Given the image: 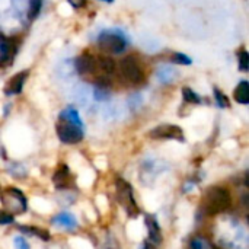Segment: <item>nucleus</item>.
I'll return each instance as SVG.
<instances>
[{"instance_id":"393cba45","label":"nucleus","mask_w":249,"mask_h":249,"mask_svg":"<svg viewBox=\"0 0 249 249\" xmlns=\"http://www.w3.org/2000/svg\"><path fill=\"white\" fill-rule=\"evenodd\" d=\"M207 242L203 238H194L190 244V249H207Z\"/></svg>"},{"instance_id":"cd10ccee","label":"nucleus","mask_w":249,"mask_h":249,"mask_svg":"<svg viewBox=\"0 0 249 249\" xmlns=\"http://www.w3.org/2000/svg\"><path fill=\"white\" fill-rule=\"evenodd\" d=\"M69 3H70L74 9H80V7L85 6L86 0H69Z\"/></svg>"},{"instance_id":"dca6fc26","label":"nucleus","mask_w":249,"mask_h":249,"mask_svg":"<svg viewBox=\"0 0 249 249\" xmlns=\"http://www.w3.org/2000/svg\"><path fill=\"white\" fill-rule=\"evenodd\" d=\"M18 229L23 233H28V235H34V236H38L41 238L42 241H50V233L47 231H42V229H38L35 226H23V225H18Z\"/></svg>"},{"instance_id":"412c9836","label":"nucleus","mask_w":249,"mask_h":249,"mask_svg":"<svg viewBox=\"0 0 249 249\" xmlns=\"http://www.w3.org/2000/svg\"><path fill=\"white\" fill-rule=\"evenodd\" d=\"M182 96H184V101L185 102H190V104H200L201 102V98L190 88H184L182 89Z\"/></svg>"},{"instance_id":"f3484780","label":"nucleus","mask_w":249,"mask_h":249,"mask_svg":"<svg viewBox=\"0 0 249 249\" xmlns=\"http://www.w3.org/2000/svg\"><path fill=\"white\" fill-rule=\"evenodd\" d=\"M105 80L107 79H101V82H98L95 86V99L98 101H107L109 98V88H108V82Z\"/></svg>"},{"instance_id":"6e6552de","label":"nucleus","mask_w":249,"mask_h":249,"mask_svg":"<svg viewBox=\"0 0 249 249\" xmlns=\"http://www.w3.org/2000/svg\"><path fill=\"white\" fill-rule=\"evenodd\" d=\"M76 71L79 74H90L96 70V58L89 54L79 55L74 61Z\"/></svg>"},{"instance_id":"f257e3e1","label":"nucleus","mask_w":249,"mask_h":249,"mask_svg":"<svg viewBox=\"0 0 249 249\" xmlns=\"http://www.w3.org/2000/svg\"><path fill=\"white\" fill-rule=\"evenodd\" d=\"M231 194L223 187H212L207 190L203 200V210L209 216H214L217 213L225 212L231 206Z\"/></svg>"},{"instance_id":"7ed1b4c3","label":"nucleus","mask_w":249,"mask_h":249,"mask_svg":"<svg viewBox=\"0 0 249 249\" xmlns=\"http://www.w3.org/2000/svg\"><path fill=\"white\" fill-rule=\"evenodd\" d=\"M98 44L104 51L109 54H121L127 47V39L123 34L104 31L98 36Z\"/></svg>"},{"instance_id":"b1692460","label":"nucleus","mask_w":249,"mask_h":249,"mask_svg":"<svg viewBox=\"0 0 249 249\" xmlns=\"http://www.w3.org/2000/svg\"><path fill=\"white\" fill-rule=\"evenodd\" d=\"M214 98H216V102H217V105L220 107V108H228L231 104H229V99H228V96L226 95H223L217 88L214 89Z\"/></svg>"},{"instance_id":"f8f14e48","label":"nucleus","mask_w":249,"mask_h":249,"mask_svg":"<svg viewBox=\"0 0 249 249\" xmlns=\"http://www.w3.org/2000/svg\"><path fill=\"white\" fill-rule=\"evenodd\" d=\"M60 121H66V123L74 124L77 127H83V123H82V118H80L79 112L71 107H69V108H66V109H63L60 112Z\"/></svg>"},{"instance_id":"a211bd4d","label":"nucleus","mask_w":249,"mask_h":249,"mask_svg":"<svg viewBox=\"0 0 249 249\" xmlns=\"http://www.w3.org/2000/svg\"><path fill=\"white\" fill-rule=\"evenodd\" d=\"M96 69H101L104 73L111 74L115 70V63L109 57H98L96 58Z\"/></svg>"},{"instance_id":"c756f323","label":"nucleus","mask_w":249,"mask_h":249,"mask_svg":"<svg viewBox=\"0 0 249 249\" xmlns=\"http://www.w3.org/2000/svg\"><path fill=\"white\" fill-rule=\"evenodd\" d=\"M102 1H105V3H112L114 0H102Z\"/></svg>"},{"instance_id":"bb28decb","label":"nucleus","mask_w":249,"mask_h":249,"mask_svg":"<svg viewBox=\"0 0 249 249\" xmlns=\"http://www.w3.org/2000/svg\"><path fill=\"white\" fill-rule=\"evenodd\" d=\"M13 223V216L4 210H0V225H10Z\"/></svg>"},{"instance_id":"2eb2a0df","label":"nucleus","mask_w":249,"mask_h":249,"mask_svg":"<svg viewBox=\"0 0 249 249\" xmlns=\"http://www.w3.org/2000/svg\"><path fill=\"white\" fill-rule=\"evenodd\" d=\"M53 223L57 225V226L66 228V229H74V228L77 226L76 219H74L70 213H60V214H57V216L53 219Z\"/></svg>"},{"instance_id":"6ab92c4d","label":"nucleus","mask_w":249,"mask_h":249,"mask_svg":"<svg viewBox=\"0 0 249 249\" xmlns=\"http://www.w3.org/2000/svg\"><path fill=\"white\" fill-rule=\"evenodd\" d=\"M156 74H158V77H159V80L162 83H171V82H174V79L177 76V71L174 69H171V67H160Z\"/></svg>"},{"instance_id":"39448f33","label":"nucleus","mask_w":249,"mask_h":249,"mask_svg":"<svg viewBox=\"0 0 249 249\" xmlns=\"http://www.w3.org/2000/svg\"><path fill=\"white\" fill-rule=\"evenodd\" d=\"M120 73L131 85H140L143 82V79H144L143 70H142L140 64L133 57H125V58L121 60V63H120Z\"/></svg>"},{"instance_id":"1a4fd4ad","label":"nucleus","mask_w":249,"mask_h":249,"mask_svg":"<svg viewBox=\"0 0 249 249\" xmlns=\"http://www.w3.org/2000/svg\"><path fill=\"white\" fill-rule=\"evenodd\" d=\"M26 79H28V71L26 70L19 71L15 76H12L10 80L6 85V89H4L6 95H18V93H20Z\"/></svg>"},{"instance_id":"9b49d317","label":"nucleus","mask_w":249,"mask_h":249,"mask_svg":"<svg viewBox=\"0 0 249 249\" xmlns=\"http://www.w3.org/2000/svg\"><path fill=\"white\" fill-rule=\"evenodd\" d=\"M13 53H15L13 42L7 38L0 36V66H4L6 63H9Z\"/></svg>"},{"instance_id":"20e7f679","label":"nucleus","mask_w":249,"mask_h":249,"mask_svg":"<svg viewBox=\"0 0 249 249\" xmlns=\"http://www.w3.org/2000/svg\"><path fill=\"white\" fill-rule=\"evenodd\" d=\"M117 194H118L120 204L127 212V214L128 216H136L139 213V209H137V204H136V200H134L133 187L123 178L117 179Z\"/></svg>"},{"instance_id":"c85d7f7f","label":"nucleus","mask_w":249,"mask_h":249,"mask_svg":"<svg viewBox=\"0 0 249 249\" xmlns=\"http://www.w3.org/2000/svg\"><path fill=\"white\" fill-rule=\"evenodd\" d=\"M143 249H156V248H155V245H153V244H150V242H146V244L143 245Z\"/></svg>"},{"instance_id":"f03ea898","label":"nucleus","mask_w":249,"mask_h":249,"mask_svg":"<svg viewBox=\"0 0 249 249\" xmlns=\"http://www.w3.org/2000/svg\"><path fill=\"white\" fill-rule=\"evenodd\" d=\"M1 203L4 207V212H7L9 214H20L25 213L28 209L26 204V198L23 196V193L18 188H7L3 191L1 194Z\"/></svg>"},{"instance_id":"9d476101","label":"nucleus","mask_w":249,"mask_h":249,"mask_svg":"<svg viewBox=\"0 0 249 249\" xmlns=\"http://www.w3.org/2000/svg\"><path fill=\"white\" fill-rule=\"evenodd\" d=\"M144 222H146L149 239L153 244H160L162 242V232H160V226H159L158 219L153 214H146L144 216Z\"/></svg>"},{"instance_id":"4be33fe9","label":"nucleus","mask_w":249,"mask_h":249,"mask_svg":"<svg viewBox=\"0 0 249 249\" xmlns=\"http://www.w3.org/2000/svg\"><path fill=\"white\" fill-rule=\"evenodd\" d=\"M41 7H42V0H29V19H35L39 12H41Z\"/></svg>"},{"instance_id":"0eeeda50","label":"nucleus","mask_w":249,"mask_h":249,"mask_svg":"<svg viewBox=\"0 0 249 249\" xmlns=\"http://www.w3.org/2000/svg\"><path fill=\"white\" fill-rule=\"evenodd\" d=\"M149 136L152 139L158 140H184V131L181 127L175 124H162L149 131Z\"/></svg>"},{"instance_id":"4468645a","label":"nucleus","mask_w":249,"mask_h":249,"mask_svg":"<svg viewBox=\"0 0 249 249\" xmlns=\"http://www.w3.org/2000/svg\"><path fill=\"white\" fill-rule=\"evenodd\" d=\"M233 96H235V101H236L238 104L248 105L249 104V83L247 82V80H242V82H241V83L236 86Z\"/></svg>"},{"instance_id":"5701e85b","label":"nucleus","mask_w":249,"mask_h":249,"mask_svg":"<svg viewBox=\"0 0 249 249\" xmlns=\"http://www.w3.org/2000/svg\"><path fill=\"white\" fill-rule=\"evenodd\" d=\"M238 63H239V69L241 71H248L249 70V53L247 50H242L238 54Z\"/></svg>"},{"instance_id":"423d86ee","label":"nucleus","mask_w":249,"mask_h":249,"mask_svg":"<svg viewBox=\"0 0 249 249\" xmlns=\"http://www.w3.org/2000/svg\"><path fill=\"white\" fill-rule=\"evenodd\" d=\"M57 136H58L60 142H63L66 144H74V143L82 142V139H83V127H77L74 124L60 121L57 124Z\"/></svg>"},{"instance_id":"ddd939ff","label":"nucleus","mask_w":249,"mask_h":249,"mask_svg":"<svg viewBox=\"0 0 249 249\" xmlns=\"http://www.w3.org/2000/svg\"><path fill=\"white\" fill-rule=\"evenodd\" d=\"M69 178H70V171H69L67 165H60L58 169L55 171L53 179H54V184L57 188H64V187H67Z\"/></svg>"},{"instance_id":"a878e982","label":"nucleus","mask_w":249,"mask_h":249,"mask_svg":"<svg viewBox=\"0 0 249 249\" xmlns=\"http://www.w3.org/2000/svg\"><path fill=\"white\" fill-rule=\"evenodd\" d=\"M13 245H15V248L16 249H29V245H28L26 239L22 238V236H16V238L13 239Z\"/></svg>"},{"instance_id":"aec40b11","label":"nucleus","mask_w":249,"mask_h":249,"mask_svg":"<svg viewBox=\"0 0 249 249\" xmlns=\"http://www.w3.org/2000/svg\"><path fill=\"white\" fill-rule=\"evenodd\" d=\"M171 61H174L175 64H181V66H190L193 63L191 57H188L184 53H174L171 55Z\"/></svg>"}]
</instances>
